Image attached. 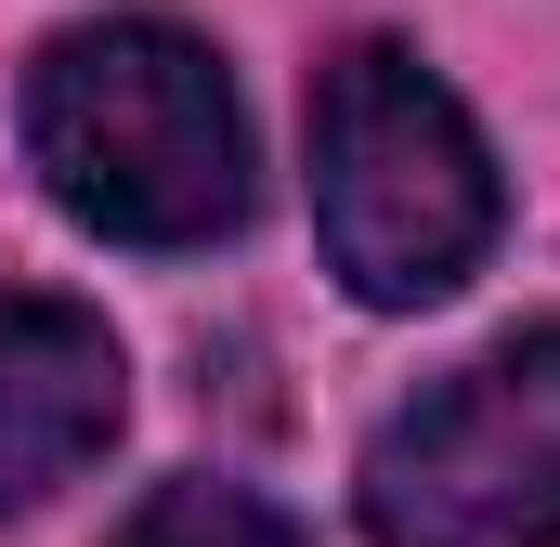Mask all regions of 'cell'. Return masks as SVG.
<instances>
[{
	"mask_svg": "<svg viewBox=\"0 0 560 547\" xmlns=\"http://www.w3.org/2000/svg\"><path fill=\"white\" fill-rule=\"evenodd\" d=\"M378 547H560V326H522L430 379L365 443Z\"/></svg>",
	"mask_w": 560,
	"mask_h": 547,
	"instance_id": "obj_3",
	"label": "cell"
},
{
	"mask_svg": "<svg viewBox=\"0 0 560 547\" xmlns=\"http://www.w3.org/2000/svg\"><path fill=\"white\" fill-rule=\"evenodd\" d=\"M105 547H300V535H287L261 496H235V482H156Z\"/></svg>",
	"mask_w": 560,
	"mask_h": 547,
	"instance_id": "obj_5",
	"label": "cell"
},
{
	"mask_svg": "<svg viewBox=\"0 0 560 547\" xmlns=\"http://www.w3.org/2000/svg\"><path fill=\"white\" fill-rule=\"evenodd\" d=\"M26 156L66 222L118 248H209L248 209V118L196 26L105 13L26 66Z\"/></svg>",
	"mask_w": 560,
	"mask_h": 547,
	"instance_id": "obj_1",
	"label": "cell"
},
{
	"mask_svg": "<svg viewBox=\"0 0 560 547\" xmlns=\"http://www.w3.org/2000/svg\"><path fill=\"white\" fill-rule=\"evenodd\" d=\"M118 405H131V379H118L105 313L13 287L0 300V509H39L52 482H79L118 443Z\"/></svg>",
	"mask_w": 560,
	"mask_h": 547,
	"instance_id": "obj_4",
	"label": "cell"
},
{
	"mask_svg": "<svg viewBox=\"0 0 560 547\" xmlns=\"http://www.w3.org/2000/svg\"><path fill=\"white\" fill-rule=\"evenodd\" d=\"M313 222L352 300L418 313L495 248V156L405 39H352L313 79Z\"/></svg>",
	"mask_w": 560,
	"mask_h": 547,
	"instance_id": "obj_2",
	"label": "cell"
}]
</instances>
